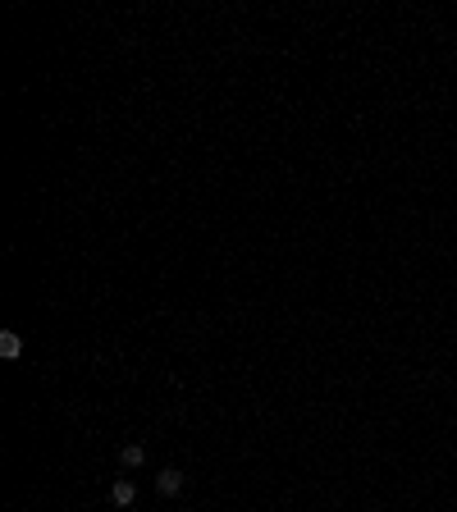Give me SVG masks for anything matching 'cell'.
I'll use <instances>...</instances> for the list:
<instances>
[{
	"mask_svg": "<svg viewBox=\"0 0 457 512\" xmlns=\"http://www.w3.org/2000/svg\"><path fill=\"white\" fill-rule=\"evenodd\" d=\"M155 489H160V494H165V499H174V494H179V489H183V471H174V467H165V471H160V476H155Z\"/></svg>",
	"mask_w": 457,
	"mask_h": 512,
	"instance_id": "cell-1",
	"label": "cell"
},
{
	"mask_svg": "<svg viewBox=\"0 0 457 512\" xmlns=\"http://www.w3.org/2000/svg\"><path fill=\"white\" fill-rule=\"evenodd\" d=\"M133 499H138V485H133V480H114V489H110V504H114V508H129Z\"/></svg>",
	"mask_w": 457,
	"mask_h": 512,
	"instance_id": "cell-2",
	"label": "cell"
},
{
	"mask_svg": "<svg viewBox=\"0 0 457 512\" xmlns=\"http://www.w3.org/2000/svg\"><path fill=\"white\" fill-rule=\"evenodd\" d=\"M119 462H124V467H142V462H147V448H142V443H124Z\"/></svg>",
	"mask_w": 457,
	"mask_h": 512,
	"instance_id": "cell-3",
	"label": "cell"
},
{
	"mask_svg": "<svg viewBox=\"0 0 457 512\" xmlns=\"http://www.w3.org/2000/svg\"><path fill=\"white\" fill-rule=\"evenodd\" d=\"M18 352H23V343H18V334H14V330H5V334H0V357H9V362H14Z\"/></svg>",
	"mask_w": 457,
	"mask_h": 512,
	"instance_id": "cell-4",
	"label": "cell"
}]
</instances>
